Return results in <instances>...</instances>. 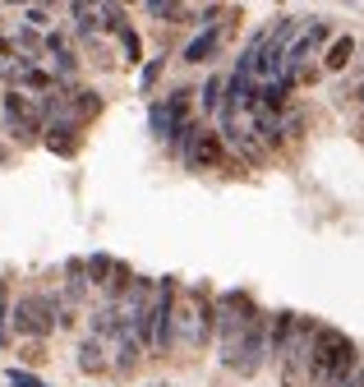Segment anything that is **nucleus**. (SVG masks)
<instances>
[{
	"label": "nucleus",
	"instance_id": "nucleus-23",
	"mask_svg": "<svg viewBox=\"0 0 364 387\" xmlns=\"http://www.w3.org/2000/svg\"><path fill=\"white\" fill-rule=\"evenodd\" d=\"M97 19H102V28H107V32H116V37H120V32L129 28V14H125L120 5H97Z\"/></svg>",
	"mask_w": 364,
	"mask_h": 387
},
{
	"label": "nucleus",
	"instance_id": "nucleus-9",
	"mask_svg": "<svg viewBox=\"0 0 364 387\" xmlns=\"http://www.w3.org/2000/svg\"><path fill=\"white\" fill-rule=\"evenodd\" d=\"M222 134V143H226L231 153H235V162H244V166H268L272 157H268V148L254 139V129H249V120H235V124H226V129H217Z\"/></svg>",
	"mask_w": 364,
	"mask_h": 387
},
{
	"label": "nucleus",
	"instance_id": "nucleus-10",
	"mask_svg": "<svg viewBox=\"0 0 364 387\" xmlns=\"http://www.w3.org/2000/svg\"><path fill=\"white\" fill-rule=\"evenodd\" d=\"M78 134H83V124H78L74 115H65V120H51V124L42 129V143H46L56 157H74V153H78Z\"/></svg>",
	"mask_w": 364,
	"mask_h": 387
},
{
	"label": "nucleus",
	"instance_id": "nucleus-16",
	"mask_svg": "<svg viewBox=\"0 0 364 387\" xmlns=\"http://www.w3.org/2000/svg\"><path fill=\"white\" fill-rule=\"evenodd\" d=\"M78 369H83V373H107V369H111V360H107V346H102L97 337L78 341Z\"/></svg>",
	"mask_w": 364,
	"mask_h": 387
},
{
	"label": "nucleus",
	"instance_id": "nucleus-33",
	"mask_svg": "<svg viewBox=\"0 0 364 387\" xmlns=\"http://www.w3.org/2000/svg\"><path fill=\"white\" fill-rule=\"evenodd\" d=\"M360 143H364V120H360Z\"/></svg>",
	"mask_w": 364,
	"mask_h": 387
},
{
	"label": "nucleus",
	"instance_id": "nucleus-2",
	"mask_svg": "<svg viewBox=\"0 0 364 387\" xmlns=\"http://www.w3.org/2000/svg\"><path fill=\"white\" fill-rule=\"evenodd\" d=\"M171 332H175V351H203V346H213V332H217V295H208L203 286H180Z\"/></svg>",
	"mask_w": 364,
	"mask_h": 387
},
{
	"label": "nucleus",
	"instance_id": "nucleus-21",
	"mask_svg": "<svg viewBox=\"0 0 364 387\" xmlns=\"http://www.w3.org/2000/svg\"><path fill=\"white\" fill-rule=\"evenodd\" d=\"M111 267H116V258H111V254H88V263H83V272H88V286H107Z\"/></svg>",
	"mask_w": 364,
	"mask_h": 387
},
{
	"label": "nucleus",
	"instance_id": "nucleus-7",
	"mask_svg": "<svg viewBox=\"0 0 364 387\" xmlns=\"http://www.w3.org/2000/svg\"><path fill=\"white\" fill-rule=\"evenodd\" d=\"M268 364V313H258L249 318L244 327L240 346H235V360H231V369L240 373V378H258V369Z\"/></svg>",
	"mask_w": 364,
	"mask_h": 387
},
{
	"label": "nucleus",
	"instance_id": "nucleus-28",
	"mask_svg": "<svg viewBox=\"0 0 364 387\" xmlns=\"http://www.w3.org/2000/svg\"><path fill=\"white\" fill-rule=\"evenodd\" d=\"M23 19H28V28L37 32V28H46V23H51V10H42V5H28V10H23Z\"/></svg>",
	"mask_w": 364,
	"mask_h": 387
},
{
	"label": "nucleus",
	"instance_id": "nucleus-20",
	"mask_svg": "<svg viewBox=\"0 0 364 387\" xmlns=\"http://www.w3.org/2000/svg\"><path fill=\"white\" fill-rule=\"evenodd\" d=\"M222 88H226V78L213 74L208 83H203V93H198V111L203 115H217V107H222Z\"/></svg>",
	"mask_w": 364,
	"mask_h": 387
},
{
	"label": "nucleus",
	"instance_id": "nucleus-34",
	"mask_svg": "<svg viewBox=\"0 0 364 387\" xmlns=\"http://www.w3.org/2000/svg\"><path fill=\"white\" fill-rule=\"evenodd\" d=\"M360 51H364V42H360Z\"/></svg>",
	"mask_w": 364,
	"mask_h": 387
},
{
	"label": "nucleus",
	"instance_id": "nucleus-3",
	"mask_svg": "<svg viewBox=\"0 0 364 387\" xmlns=\"http://www.w3.org/2000/svg\"><path fill=\"white\" fill-rule=\"evenodd\" d=\"M148 129L157 143H167L171 153H184V143L194 139V88H175L162 102L148 107Z\"/></svg>",
	"mask_w": 364,
	"mask_h": 387
},
{
	"label": "nucleus",
	"instance_id": "nucleus-11",
	"mask_svg": "<svg viewBox=\"0 0 364 387\" xmlns=\"http://www.w3.org/2000/svg\"><path fill=\"white\" fill-rule=\"evenodd\" d=\"M102 107H107V97L97 93V88H69V115H74L78 124H88L102 115Z\"/></svg>",
	"mask_w": 364,
	"mask_h": 387
},
{
	"label": "nucleus",
	"instance_id": "nucleus-19",
	"mask_svg": "<svg viewBox=\"0 0 364 387\" xmlns=\"http://www.w3.org/2000/svg\"><path fill=\"white\" fill-rule=\"evenodd\" d=\"M19 88H32V93H51L56 88V78L46 74V69H37V65H28V69H19V78H14ZM14 88V93H19Z\"/></svg>",
	"mask_w": 364,
	"mask_h": 387
},
{
	"label": "nucleus",
	"instance_id": "nucleus-24",
	"mask_svg": "<svg viewBox=\"0 0 364 387\" xmlns=\"http://www.w3.org/2000/svg\"><path fill=\"white\" fill-rule=\"evenodd\" d=\"M162 69H167V56L148 60V65H143V74H138V88H143V93H152V88H157V78H162Z\"/></svg>",
	"mask_w": 364,
	"mask_h": 387
},
{
	"label": "nucleus",
	"instance_id": "nucleus-26",
	"mask_svg": "<svg viewBox=\"0 0 364 387\" xmlns=\"http://www.w3.org/2000/svg\"><path fill=\"white\" fill-rule=\"evenodd\" d=\"M120 47H125V65H138V60H143V42H138V32H134V28H125V32H120Z\"/></svg>",
	"mask_w": 364,
	"mask_h": 387
},
{
	"label": "nucleus",
	"instance_id": "nucleus-12",
	"mask_svg": "<svg viewBox=\"0 0 364 387\" xmlns=\"http://www.w3.org/2000/svg\"><path fill=\"white\" fill-rule=\"evenodd\" d=\"M83 295H88V272H83V258H69V263H65V300H61V305L78 313Z\"/></svg>",
	"mask_w": 364,
	"mask_h": 387
},
{
	"label": "nucleus",
	"instance_id": "nucleus-30",
	"mask_svg": "<svg viewBox=\"0 0 364 387\" xmlns=\"http://www.w3.org/2000/svg\"><path fill=\"white\" fill-rule=\"evenodd\" d=\"M341 387H364V364H360V369H355V373H350V378H346V383H341Z\"/></svg>",
	"mask_w": 364,
	"mask_h": 387
},
{
	"label": "nucleus",
	"instance_id": "nucleus-29",
	"mask_svg": "<svg viewBox=\"0 0 364 387\" xmlns=\"http://www.w3.org/2000/svg\"><path fill=\"white\" fill-rule=\"evenodd\" d=\"M23 360H28V364H42V360H46V351H42V346H37V341H32L28 351H23Z\"/></svg>",
	"mask_w": 364,
	"mask_h": 387
},
{
	"label": "nucleus",
	"instance_id": "nucleus-31",
	"mask_svg": "<svg viewBox=\"0 0 364 387\" xmlns=\"http://www.w3.org/2000/svg\"><path fill=\"white\" fill-rule=\"evenodd\" d=\"M350 102H360V107H364V78H360V88H355V97H350Z\"/></svg>",
	"mask_w": 364,
	"mask_h": 387
},
{
	"label": "nucleus",
	"instance_id": "nucleus-8",
	"mask_svg": "<svg viewBox=\"0 0 364 387\" xmlns=\"http://www.w3.org/2000/svg\"><path fill=\"white\" fill-rule=\"evenodd\" d=\"M184 166L189 170H226L231 157H226V143L217 129H194V139L184 143Z\"/></svg>",
	"mask_w": 364,
	"mask_h": 387
},
{
	"label": "nucleus",
	"instance_id": "nucleus-1",
	"mask_svg": "<svg viewBox=\"0 0 364 387\" xmlns=\"http://www.w3.org/2000/svg\"><path fill=\"white\" fill-rule=\"evenodd\" d=\"M355 369H360L355 341H350L341 327L319 323L314 346H309V378H304V387H341Z\"/></svg>",
	"mask_w": 364,
	"mask_h": 387
},
{
	"label": "nucleus",
	"instance_id": "nucleus-18",
	"mask_svg": "<svg viewBox=\"0 0 364 387\" xmlns=\"http://www.w3.org/2000/svg\"><path fill=\"white\" fill-rule=\"evenodd\" d=\"M69 14H74V32H78V37H97V32H102L97 5H69Z\"/></svg>",
	"mask_w": 364,
	"mask_h": 387
},
{
	"label": "nucleus",
	"instance_id": "nucleus-6",
	"mask_svg": "<svg viewBox=\"0 0 364 387\" xmlns=\"http://www.w3.org/2000/svg\"><path fill=\"white\" fill-rule=\"evenodd\" d=\"M314 332H319V318H300V313H295V327H290L286 351L277 355V364H281V387H304V378H309V346H314Z\"/></svg>",
	"mask_w": 364,
	"mask_h": 387
},
{
	"label": "nucleus",
	"instance_id": "nucleus-13",
	"mask_svg": "<svg viewBox=\"0 0 364 387\" xmlns=\"http://www.w3.org/2000/svg\"><path fill=\"white\" fill-rule=\"evenodd\" d=\"M217 51H222V28H203V32L194 37V42L184 47V56H180V60H184V65H208V60L217 56Z\"/></svg>",
	"mask_w": 364,
	"mask_h": 387
},
{
	"label": "nucleus",
	"instance_id": "nucleus-22",
	"mask_svg": "<svg viewBox=\"0 0 364 387\" xmlns=\"http://www.w3.org/2000/svg\"><path fill=\"white\" fill-rule=\"evenodd\" d=\"M14 47H19V56H23V65H32V60H42V37L32 28H19V37H14Z\"/></svg>",
	"mask_w": 364,
	"mask_h": 387
},
{
	"label": "nucleus",
	"instance_id": "nucleus-32",
	"mask_svg": "<svg viewBox=\"0 0 364 387\" xmlns=\"http://www.w3.org/2000/svg\"><path fill=\"white\" fill-rule=\"evenodd\" d=\"M5 162H10V148H5V143H0V166H5Z\"/></svg>",
	"mask_w": 364,
	"mask_h": 387
},
{
	"label": "nucleus",
	"instance_id": "nucleus-15",
	"mask_svg": "<svg viewBox=\"0 0 364 387\" xmlns=\"http://www.w3.org/2000/svg\"><path fill=\"white\" fill-rule=\"evenodd\" d=\"M355 60V37H332V42H328V56H323V69H328V74H341V69H346V65Z\"/></svg>",
	"mask_w": 364,
	"mask_h": 387
},
{
	"label": "nucleus",
	"instance_id": "nucleus-17",
	"mask_svg": "<svg viewBox=\"0 0 364 387\" xmlns=\"http://www.w3.org/2000/svg\"><path fill=\"white\" fill-rule=\"evenodd\" d=\"M129 286H134V267L129 263H116L111 267V277H107V305H125V295H129Z\"/></svg>",
	"mask_w": 364,
	"mask_h": 387
},
{
	"label": "nucleus",
	"instance_id": "nucleus-35",
	"mask_svg": "<svg viewBox=\"0 0 364 387\" xmlns=\"http://www.w3.org/2000/svg\"><path fill=\"white\" fill-rule=\"evenodd\" d=\"M0 23H5V19H0Z\"/></svg>",
	"mask_w": 364,
	"mask_h": 387
},
{
	"label": "nucleus",
	"instance_id": "nucleus-27",
	"mask_svg": "<svg viewBox=\"0 0 364 387\" xmlns=\"http://www.w3.org/2000/svg\"><path fill=\"white\" fill-rule=\"evenodd\" d=\"M10 341V281H0V346Z\"/></svg>",
	"mask_w": 364,
	"mask_h": 387
},
{
	"label": "nucleus",
	"instance_id": "nucleus-14",
	"mask_svg": "<svg viewBox=\"0 0 364 387\" xmlns=\"http://www.w3.org/2000/svg\"><path fill=\"white\" fill-rule=\"evenodd\" d=\"M138 360H143V346L134 341V332H120V337H116V360H111V369L129 378V373L138 369Z\"/></svg>",
	"mask_w": 364,
	"mask_h": 387
},
{
	"label": "nucleus",
	"instance_id": "nucleus-5",
	"mask_svg": "<svg viewBox=\"0 0 364 387\" xmlns=\"http://www.w3.org/2000/svg\"><path fill=\"white\" fill-rule=\"evenodd\" d=\"M175 295H180V281H175V277L157 281V291H152V309H148V355H175V332H171Z\"/></svg>",
	"mask_w": 364,
	"mask_h": 387
},
{
	"label": "nucleus",
	"instance_id": "nucleus-4",
	"mask_svg": "<svg viewBox=\"0 0 364 387\" xmlns=\"http://www.w3.org/2000/svg\"><path fill=\"white\" fill-rule=\"evenodd\" d=\"M56 309H61V300L46 291H32V295H19L14 305H10V327H14V337H28V341H42L56 332Z\"/></svg>",
	"mask_w": 364,
	"mask_h": 387
},
{
	"label": "nucleus",
	"instance_id": "nucleus-25",
	"mask_svg": "<svg viewBox=\"0 0 364 387\" xmlns=\"http://www.w3.org/2000/svg\"><path fill=\"white\" fill-rule=\"evenodd\" d=\"M5 383L10 387H51V383H42L32 369H23V364H19V369H5Z\"/></svg>",
	"mask_w": 364,
	"mask_h": 387
}]
</instances>
